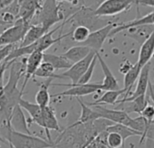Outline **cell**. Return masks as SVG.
Returning <instances> with one entry per match:
<instances>
[{
    "mask_svg": "<svg viewBox=\"0 0 154 148\" xmlns=\"http://www.w3.org/2000/svg\"><path fill=\"white\" fill-rule=\"evenodd\" d=\"M25 61L14 60L9 67V77L6 85L0 88V113L4 116L7 123L9 121V117L13 109L19 105V101L22 99L24 92L17 88V84L24 76Z\"/></svg>",
    "mask_w": 154,
    "mask_h": 148,
    "instance_id": "cell-1",
    "label": "cell"
},
{
    "mask_svg": "<svg viewBox=\"0 0 154 148\" xmlns=\"http://www.w3.org/2000/svg\"><path fill=\"white\" fill-rule=\"evenodd\" d=\"M60 6L61 3H58L55 0L42 1L40 9L31 21L30 25H39L45 27L47 31H50V28L54 25L64 19V16L62 13Z\"/></svg>",
    "mask_w": 154,
    "mask_h": 148,
    "instance_id": "cell-2",
    "label": "cell"
},
{
    "mask_svg": "<svg viewBox=\"0 0 154 148\" xmlns=\"http://www.w3.org/2000/svg\"><path fill=\"white\" fill-rule=\"evenodd\" d=\"M3 126L7 130V135L5 139L8 140V144L10 148H54V144L35 136L33 135H26L15 132L6 120L3 121Z\"/></svg>",
    "mask_w": 154,
    "mask_h": 148,
    "instance_id": "cell-3",
    "label": "cell"
},
{
    "mask_svg": "<svg viewBox=\"0 0 154 148\" xmlns=\"http://www.w3.org/2000/svg\"><path fill=\"white\" fill-rule=\"evenodd\" d=\"M72 22V25L76 26H85L90 30V32H94L98 29L103 28V26L109 25L107 21L101 19V17L95 16L94 9L91 7H82L78 10H76L72 16L65 22Z\"/></svg>",
    "mask_w": 154,
    "mask_h": 148,
    "instance_id": "cell-4",
    "label": "cell"
},
{
    "mask_svg": "<svg viewBox=\"0 0 154 148\" xmlns=\"http://www.w3.org/2000/svg\"><path fill=\"white\" fill-rule=\"evenodd\" d=\"M29 26V24L17 19L13 25L4 30L0 34V47L19 44L23 41Z\"/></svg>",
    "mask_w": 154,
    "mask_h": 148,
    "instance_id": "cell-5",
    "label": "cell"
},
{
    "mask_svg": "<svg viewBox=\"0 0 154 148\" xmlns=\"http://www.w3.org/2000/svg\"><path fill=\"white\" fill-rule=\"evenodd\" d=\"M52 86H63L69 87L67 90L62 91L60 93H56L51 95V98H61V97H70V98H77L84 97L86 95H90L95 93L97 91L103 90L101 83H87L84 85L79 84H71V83H52Z\"/></svg>",
    "mask_w": 154,
    "mask_h": 148,
    "instance_id": "cell-6",
    "label": "cell"
},
{
    "mask_svg": "<svg viewBox=\"0 0 154 148\" xmlns=\"http://www.w3.org/2000/svg\"><path fill=\"white\" fill-rule=\"evenodd\" d=\"M133 4L134 1L131 0H106L94 9V14L99 17L116 16L128 10Z\"/></svg>",
    "mask_w": 154,
    "mask_h": 148,
    "instance_id": "cell-7",
    "label": "cell"
},
{
    "mask_svg": "<svg viewBox=\"0 0 154 148\" xmlns=\"http://www.w3.org/2000/svg\"><path fill=\"white\" fill-rule=\"evenodd\" d=\"M95 54H96V52L94 51H92L84 60L72 64L70 69H68L66 71H64L63 73L61 74L62 78L69 79L72 81L71 84H77V82H78L79 80L82 78L85 72L87 70L93 59L95 57Z\"/></svg>",
    "mask_w": 154,
    "mask_h": 148,
    "instance_id": "cell-8",
    "label": "cell"
},
{
    "mask_svg": "<svg viewBox=\"0 0 154 148\" xmlns=\"http://www.w3.org/2000/svg\"><path fill=\"white\" fill-rule=\"evenodd\" d=\"M115 25H116L115 24L110 23L109 25L103 26V28L92 32L89 34L86 41L81 43V45L86 46L90 48L92 51H94L95 52H99V51L102 49L104 42L109 37L112 30L115 27Z\"/></svg>",
    "mask_w": 154,
    "mask_h": 148,
    "instance_id": "cell-9",
    "label": "cell"
},
{
    "mask_svg": "<svg viewBox=\"0 0 154 148\" xmlns=\"http://www.w3.org/2000/svg\"><path fill=\"white\" fill-rule=\"evenodd\" d=\"M149 71H150V65L149 63H148L141 69L140 72L139 78L137 80V85H136L135 90L131 92L129 98L125 99H120L117 101V103L121 104L124 102H129L140 96H146V92L149 85Z\"/></svg>",
    "mask_w": 154,
    "mask_h": 148,
    "instance_id": "cell-10",
    "label": "cell"
},
{
    "mask_svg": "<svg viewBox=\"0 0 154 148\" xmlns=\"http://www.w3.org/2000/svg\"><path fill=\"white\" fill-rule=\"evenodd\" d=\"M94 111H96L101 117L105 118L113 124H120L129 127V125L132 119L127 113L119 109H109L103 106H94Z\"/></svg>",
    "mask_w": 154,
    "mask_h": 148,
    "instance_id": "cell-11",
    "label": "cell"
},
{
    "mask_svg": "<svg viewBox=\"0 0 154 148\" xmlns=\"http://www.w3.org/2000/svg\"><path fill=\"white\" fill-rule=\"evenodd\" d=\"M43 54L41 52H34L27 58H26L25 61V71H24V83L21 88V91L24 92L28 81L34 77L35 71L37 70L40 64L43 62Z\"/></svg>",
    "mask_w": 154,
    "mask_h": 148,
    "instance_id": "cell-12",
    "label": "cell"
},
{
    "mask_svg": "<svg viewBox=\"0 0 154 148\" xmlns=\"http://www.w3.org/2000/svg\"><path fill=\"white\" fill-rule=\"evenodd\" d=\"M42 116H43V128L45 131L48 142H50L51 144H54V141L52 140V137H51L50 130H54L59 133L62 132V128L55 116L54 108L50 105L47 107L42 108Z\"/></svg>",
    "mask_w": 154,
    "mask_h": 148,
    "instance_id": "cell-13",
    "label": "cell"
},
{
    "mask_svg": "<svg viewBox=\"0 0 154 148\" xmlns=\"http://www.w3.org/2000/svg\"><path fill=\"white\" fill-rule=\"evenodd\" d=\"M8 124H9L10 127L15 132L26 135H33L31 130L29 129L27 120L24 115V112L19 105L13 109Z\"/></svg>",
    "mask_w": 154,
    "mask_h": 148,
    "instance_id": "cell-14",
    "label": "cell"
},
{
    "mask_svg": "<svg viewBox=\"0 0 154 148\" xmlns=\"http://www.w3.org/2000/svg\"><path fill=\"white\" fill-rule=\"evenodd\" d=\"M41 3L42 1H35V0H30V1L29 0L18 1L19 9H18L17 19H21L25 23L30 25L35 14L40 9Z\"/></svg>",
    "mask_w": 154,
    "mask_h": 148,
    "instance_id": "cell-15",
    "label": "cell"
},
{
    "mask_svg": "<svg viewBox=\"0 0 154 148\" xmlns=\"http://www.w3.org/2000/svg\"><path fill=\"white\" fill-rule=\"evenodd\" d=\"M146 25H154V11L150 12L149 14L140 17V18H136L132 21H130L128 23H124L122 25H117L116 27H114L111 34H110V37L122 32V31H126L129 29H132V28H136L139 26H146Z\"/></svg>",
    "mask_w": 154,
    "mask_h": 148,
    "instance_id": "cell-16",
    "label": "cell"
},
{
    "mask_svg": "<svg viewBox=\"0 0 154 148\" xmlns=\"http://www.w3.org/2000/svg\"><path fill=\"white\" fill-rule=\"evenodd\" d=\"M96 57H97V61H99V63L102 67L103 72L104 74V79H103V82L101 83L103 90L108 91V90H121L117 79L112 74V70H110L109 66L107 65V63L103 59L100 52H96Z\"/></svg>",
    "mask_w": 154,
    "mask_h": 148,
    "instance_id": "cell-17",
    "label": "cell"
},
{
    "mask_svg": "<svg viewBox=\"0 0 154 148\" xmlns=\"http://www.w3.org/2000/svg\"><path fill=\"white\" fill-rule=\"evenodd\" d=\"M153 54H154V30L149 35V37L142 43L140 46L139 60L137 61V64L140 70L145 65L149 63V61L151 60Z\"/></svg>",
    "mask_w": 154,
    "mask_h": 148,
    "instance_id": "cell-18",
    "label": "cell"
},
{
    "mask_svg": "<svg viewBox=\"0 0 154 148\" xmlns=\"http://www.w3.org/2000/svg\"><path fill=\"white\" fill-rule=\"evenodd\" d=\"M19 106L22 109H25L28 112V114L30 115V118L26 119L27 120V125L28 126L33 124L35 123L37 124L39 126L43 127V116H42V108L40 106H38L35 103H32L29 102L26 99H24L23 98L20 99L19 101Z\"/></svg>",
    "mask_w": 154,
    "mask_h": 148,
    "instance_id": "cell-19",
    "label": "cell"
},
{
    "mask_svg": "<svg viewBox=\"0 0 154 148\" xmlns=\"http://www.w3.org/2000/svg\"><path fill=\"white\" fill-rule=\"evenodd\" d=\"M140 69L139 68L137 62L135 64H132L131 68L124 74V80H123V90L125 91L124 95L122 96L123 98L122 99H125L127 98L130 97V95L131 94V89L133 88L135 82L137 81L140 72Z\"/></svg>",
    "mask_w": 154,
    "mask_h": 148,
    "instance_id": "cell-20",
    "label": "cell"
},
{
    "mask_svg": "<svg viewBox=\"0 0 154 148\" xmlns=\"http://www.w3.org/2000/svg\"><path fill=\"white\" fill-rule=\"evenodd\" d=\"M47 31L45 27L39 25H31L29 26V29L27 30L23 41L17 45L19 47H24L27 45H31L35 43L36 41H38L45 34H46Z\"/></svg>",
    "mask_w": 154,
    "mask_h": 148,
    "instance_id": "cell-21",
    "label": "cell"
},
{
    "mask_svg": "<svg viewBox=\"0 0 154 148\" xmlns=\"http://www.w3.org/2000/svg\"><path fill=\"white\" fill-rule=\"evenodd\" d=\"M91 52L92 50L86 46L77 45V46L71 47L69 50H67L65 52H63L61 55L64 57L66 60H68L72 64H74L76 62L84 60Z\"/></svg>",
    "mask_w": 154,
    "mask_h": 148,
    "instance_id": "cell-22",
    "label": "cell"
},
{
    "mask_svg": "<svg viewBox=\"0 0 154 148\" xmlns=\"http://www.w3.org/2000/svg\"><path fill=\"white\" fill-rule=\"evenodd\" d=\"M148 105L146 96H140L131 101L129 102H124L119 104V106L116 108V109L122 110L128 115L130 113H138L140 114L143 108Z\"/></svg>",
    "mask_w": 154,
    "mask_h": 148,
    "instance_id": "cell-23",
    "label": "cell"
},
{
    "mask_svg": "<svg viewBox=\"0 0 154 148\" xmlns=\"http://www.w3.org/2000/svg\"><path fill=\"white\" fill-rule=\"evenodd\" d=\"M125 93L123 89H121L119 90H108L105 91L104 94L98 99H96L94 102H88L86 105L88 107H94V106H102L103 104H108V105H115L118 101L119 97L123 96Z\"/></svg>",
    "mask_w": 154,
    "mask_h": 148,
    "instance_id": "cell-24",
    "label": "cell"
},
{
    "mask_svg": "<svg viewBox=\"0 0 154 148\" xmlns=\"http://www.w3.org/2000/svg\"><path fill=\"white\" fill-rule=\"evenodd\" d=\"M53 79H47L46 81L39 84V90L35 95V104L41 108H45L50 105L51 95L49 93V87L52 84Z\"/></svg>",
    "mask_w": 154,
    "mask_h": 148,
    "instance_id": "cell-25",
    "label": "cell"
},
{
    "mask_svg": "<svg viewBox=\"0 0 154 148\" xmlns=\"http://www.w3.org/2000/svg\"><path fill=\"white\" fill-rule=\"evenodd\" d=\"M43 61L50 63L53 66V68L54 69V70H65V69L68 70L72 65L68 60H66L61 54L56 55V54L47 53V52H44Z\"/></svg>",
    "mask_w": 154,
    "mask_h": 148,
    "instance_id": "cell-26",
    "label": "cell"
},
{
    "mask_svg": "<svg viewBox=\"0 0 154 148\" xmlns=\"http://www.w3.org/2000/svg\"><path fill=\"white\" fill-rule=\"evenodd\" d=\"M77 100H78L81 106V116L79 119L76 121V123L83 125V124L91 123L98 118H101V116L96 111L90 108V107H88L85 104V102H84L81 99H77Z\"/></svg>",
    "mask_w": 154,
    "mask_h": 148,
    "instance_id": "cell-27",
    "label": "cell"
},
{
    "mask_svg": "<svg viewBox=\"0 0 154 148\" xmlns=\"http://www.w3.org/2000/svg\"><path fill=\"white\" fill-rule=\"evenodd\" d=\"M106 132L110 133V132H113V133H117L118 135H121L123 143L125 144V141L126 139H128L129 137L131 136H134V135H139V136H141V134L126 126H123V125H120V124H113L112 126H110L107 129H106Z\"/></svg>",
    "mask_w": 154,
    "mask_h": 148,
    "instance_id": "cell-28",
    "label": "cell"
},
{
    "mask_svg": "<svg viewBox=\"0 0 154 148\" xmlns=\"http://www.w3.org/2000/svg\"><path fill=\"white\" fill-rule=\"evenodd\" d=\"M34 77L45 78V79H63L61 74H54V69L53 66L45 61H43L35 71Z\"/></svg>",
    "mask_w": 154,
    "mask_h": 148,
    "instance_id": "cell-29",
    "label": "cell"
},
{
    "mask_svg": "<svg viewBox=\"0 0 154 148\" xmlns=\"http://www.w3.org/2000/svg\"><path fill=\"white\" fill-rule=\"evenodd\" d=\"M70 32H71V35H70L71 39L76 43H80L85 42L89 34H91L90 30L85 26H76L74 27L73 30Z\"/></svg>",
    "mask_w": 154,
    "mask_h": 148,
    "instance_id": "cell-30",
    "label": "cell"
},
{
    "mask_svg": "<svg viewBox=\"0 0 154 148\" xmlns=\"http://www.w3.org/2000/svg\"><path fill=\"white\" fill-rule=\"evenodd\" d=\"M106 144L108 148H124V143L120 135L113 132H107Z\"/></svg>",
    "mask_w": 154,
    "mask_h": 148,
    "instance_id": "cell-31",
    "label": "cell"
},
{
    "mask_svg": "<svg viewBox=\"0 0 154 148\" xmlns=\"http://www.w3.org/2000/svg\"><path fill=\"white\" fill-rule=\"evenodd\" d=\"M107 132H102L96 137H94L85 148H108L106 144Z\"/></svg>",
    "mask_w": 154,
    "mask_h": 148,
    "instance_id": "cell-32",
    "label": "cell"
},
{
    "mask_svg": "<svg viewBox=\"0 0 154 148\" xmlns=\"http://www.w3.org/2000/svg\"><path fill=\"white\" fill-rule=\"evenodd\" d=\"M96 63H97V57H96V54H95V57L93 59V61H92L90 66L88 67L87 70L85 72V74L82 76V78L79 80L78 82H77V84H79V85H84V84L90 83L89 81H91V79H92V77H93V74H94V71Z\"/></svg>",
    "mask_w": 154,
    "mask_h": 148,
    "instance_id": "cell-33",
    "label": "cell"
},
{
    "mask_svg": "<svg viewBox=\"0 0 154 148\" xmlns=\"http://www.w3.org/2000/svg\"><path fill=\"white\" fill-rule=\"evenodd\" d=\"M17 21V17L8 12V11H2L1 14H0V25H14L15 22Z\"/></svg>",
    "mask_w": 154,
    "mask_h": 148,
    "instance_id": "cell-34",
    "label": "cell"
},
{
    "mask_svg": "<svg viewBox=\"0 0 154 148\" xmlns=\"http://www.w3.org/2000/svg\"><path fill=\"white\" fill-rule=\"evenodd\" d=\"M140 116L148 122H152L154 120V106L148 104L141 111Z\"/></svg>",
    "mask_w": 154,
    "mask_h": 148,
    "instance_id": "cell-35",
    "label": "cell"
},
{
    "mask_svg": "<svg viewBox=\"0 0 154 148\" xmlns=\"http://www.w3.org/2000/svg\"><path fill=\"white\" fill-rule=\"evenodd\" d=\"M17 47V45H7L0 48V64H1L10 54V52Z\"/></svg>",
    "mask_w": 154,
    "mask_h": 148,
    "instance_id": "cell-36",
    "label": "cell"
},
{
    "mask_svg": "<svg viewBox=\"0 0 154 148\" xmlns=\"http://www.w3.org/2000/svg\"><path fill=\"white\" fill-rule=\"evenodd\" d=\"M11 63H12V61H4L1 64H0V88H2L4 86V75H5V72L10 67Z\"/></svg>",
    "mask_w": 154,
    "mask_h": 148,
    "instance_id": "cell-37",
    "label": "cell"
},
{
    "mask_svg": "<svg viewBox=\"0 0 154 148\" xmlns=\"http://www.w3.org/2000/svg\"><path fill=\"white\" fill-rule=\"evenodd\" d=\"M134 3L137 4V5L154 7V0H140V1H134Z\"/></svg>",
    "mask_w": 154,
    "mask_h": 148,
    "instance_id": "cell-38",
    "label": "cell"
},
{
    "mask_svg": "<svg viewBox=\"0 0 154 148\" xmlns=\"http://www.w3.org/2000/svg\"><path fill=\"white\" fill-rule=\"evenodd\" d=\"M131 66H132V64L129 61H126L124 63H122V65H121V68H120V72H122V73H123V74H125L131 68Z\"/></svg>",
    "mask_w": 154,
    "mask_h": 148,
    "instance_id": "cell-39",
    "label": "cell"
},
{
    "mask_svg": "<svg viewBox=\"0 0 154 148\" xmlns=\"http://www.w3.org/2000/svg\"><path fill=\"white\" fill-rule=\"evenodd\" d=\"M13 0H0V11H3L4 9H6L11 3Z\"/></svg>",
    "mask_w": 154,
    "mask_h": 148,
    "instance_id": "cell-40",
    "label": "cell"
},
{
    "mask_svg": "<svg viewBox=\"0 0 154 148\" xmlns=\"http://www.w3.org/2000/svg\"><path fill=\"white\" fill-rule=\"evenodd\" d=\"M149 89H150V92H151V94H150V96H151V98L153 99V100H154V94H153V92H152V90H151V85H150V83H149Z\"/></svg>",
    "mask_w": 154,
    "mask_h": 148,
    "instance_id": "cell-41",
    "label": "cell"
},
{
    "mask_svg": "<svg viewBox=\"0 0 154 148\" xmlns=\"http://www.w3.org/2000/svg\"><path fill=\"white\" fill-rule=\"evenodd\" d=\"M0 148H2V147H1V146H0Z\"/></svg>",
    "mask_w": 154,
    "mask_h": 148,
    "instance_id": "cell-42",
    "label": "cell"
}]
</instances>
